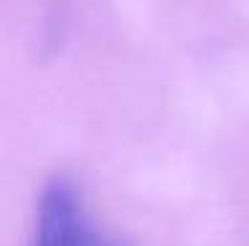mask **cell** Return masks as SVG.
<instances>
[{
  "instance_id": "obj_1",
  "label": "cell",
  "mask_w": 249,
  "mask_h": 246,
  "mask_svg": "<svg viewBox=\"0 0 249 246\" xmlns=\"http://www.w3.org/2000/svg\"><path fill=\"white\" fill-rule=\"evenodd\" d=\"M35 246H114L88 222L77 193L56 180L43 191Z\"/></svg>"
}]
</instances>
